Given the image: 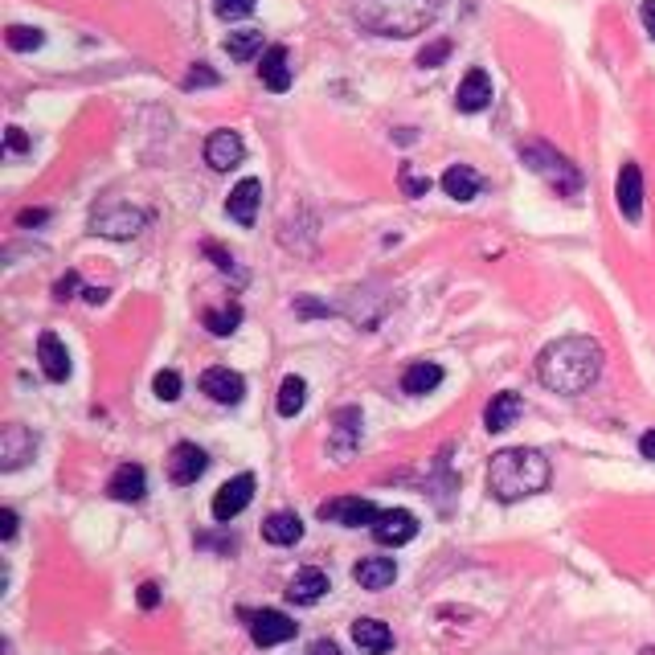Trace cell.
Returning a JSON list of instances; mask_svg holds the SVG:
<instances>
[{"mask_svg":"<svg viewBox=\"0 0 655 655\" xmlns=\"http://www.w3.org/2000/svg\"><path fill=\"white\" fill-rule=\"evenodd\" d=\"M602 344L590 340V336H561L553 344L541 348L537 357V377L545 389L553 393H565V398H574V393H586L598 373H602Z\"/></svg>","mask_w":655,"mask_h":655,"instance_id":"cell-1","label":"cell"},{"mask_svg":"<svg viewBox=\"0 0 655 655\" xmlns=\"http://www.w3.org/2000/svg\"><path fill=\"white\" fill-rule=\"evenodd\" d=\"M549 488V459L533 447H508L488 463V492L500 504L529 500Z\"/></svg>","mask_w":655,"mask_h":655,"instance_id":"cell-2","label":"cell"},{"mask_svg":"<svg viewBox=\"0 0 655 655\" xmlns=\"http://www.w3.org/2000/svg\"><path fill=\"white\" fill-rule=\"evenodd\" d=\"M443 13V0H357L353 17L377 37H414L426 33Z\"/></svg>","mask_w":655,"mask_h":655,"instance_id":"cell-3","label":"cell"},{"mask_svg":"<svg viewBox=\"0 0 655 655\" xmlns=\"http://www.w3.org/2000/svg\"><path fill=\"white\" fill-rule=\"evenodd\" d=\"M520 156H524V164H529L537 177H545L557 193H578L582 189V177H578V168L565 160V156H557L553 148H545V144H529V148H520Z\"/></svg>","mask_w":655,"mask_h":655,"instance_id":"cell-4","label":"cell"},{"mask_svg":"<svg viewBox=\"0 0 655 655\" xmlns=\"http://www.w3.org/2000/svg\"><path fill=\"white\" fill-rule=\"evenodd\" d=\"M144 226H148V213L131 205H111L91 217V234H103V238H136Z\"/></svg>","mask_w":655,"mask_h":655,"instance_id":"cell-5","label":"cell"},{"mask_svg":"<svg viewBox=\"0 0 655 655\" xmlns=\"http://www.w3.org/2000/svg\"><path fill=\"white\" fill-rule=\"evenodd\" d=\"M381 516V508L373 500H361V496H336V500H324L320 504V520H332V524H344V529H361Z\"/></svg>","mask_w":655,"mask_h":655,"instance_id":"cell-6","label":"cell"},{"mask_svg":"<svg viewBox=\"0 0 655 655\" xmlns=\"http://www.w3.org/2000/svg\"><path fill=\"white\" fill-rule=\"evenodd\" d=\"M250 500H254V475L242 471V475L230 479V484L217 488V496H213V520H217V524H230Z\"/></svg>","mask_w":655,"mask_h":655,"instance_id":"cell-7","label":"cell"},{"mask_svg":"<svg viewBox=\"0 0 655 655\" xmlns=\"http://www.w3.org/2000/svg\"><path fill=\"white\" fill-rule=\"evenodd\" d=\"M373 537H377V545H406V541H414L418 537V516L414 512H406V508H385L377 520H373Z\"/></svg>","mask_w":655,"mask_h":655,"instance_id":"cell-8","label":"cell"},{"mask_svg":"<svg viewBox=\"0 0 655 655\" xmlns=\"http://www.w3.org/2000/svg\"><path fill=\"white\" fill-rule=\"evenodd\" d=\"M205 467H209V455L197 443H177V447H172V455H168V479L177 488L197 484V479L205 475Z\"/></svg>","mask_w":655,"mask_h":655,"instance_id":"cell-9","label":"cell"},{"mask_svg":"<svg viewBox=\"0 0 655 655\" xmlns=\"http://www.w3.org/2000/svg\"><path fill=\"white\" fill-rule=\"evenodd\" d=\"M201 393H209L217 406H238L246 393V381H242V373H234L226 365H213L201 373Z\"/></svg>","mask_w":655,"mask_h":655,"instance_id":"cell-10","label":"cell"},{"mask_svg":"<svg viewBox=\"0 0 655 655\" xmlns=\"http://www.w3.org/2000/svg\"><path fill=\"white\" fill-rule=\"evenodd\" d=\"M33 451H37L33 430H25V426H17V422H9L5 430H0V467H5V471L25 467V463L33 459Z\"/></svg>","mask_w":655,"mask_h":655,"instance_id":"cell-11","label":"cell"},{"mask_svg":"<svg viewBox=\"0 0 655 655\" xmlns=\"http://www.w3.org/2000/svg\"><path fill=\"white\" fill-rule=\"evenodd\" d=\"M242 156H246V144H242L238 131H213V136L205 140V164H209L213 172H230V168H238Z\"/></svg>","mask_w":655,"mask_h":655,"instance_id":"cell-12","label":"cell"},{"mask_svg":"<svg viewBox=\"0 0 655 655\" xmlns=\"http://www.w3.org/2000/svg\"><path fill=\"white\" fill-rule=\"evenodd\" d=\"M250 639L258 647H279V643L295 639V623L283 610H258V615H250Z\"/></svg>","mask_w":655,"mask_h":655,"instance_id":"cell-13","label":"cell"},{"mask_svg":"<svg viewBox=\"0 0 655 655\" xmlns=\"http://www.w3.org/2000/svg\"><path fill=\"white\" fill-rule=\"evenodd\" d=\"M492 103V78H488V70H467V78L459 82V91H455V107L459 111H467V115H475V111H484Z\"/></svg>","mask_w":655,"mask_h":655,"instance_id":"cell-14","label":"cell"},{"mask_svg":"<svg viewBox=\"0 0 655 655\" xmlns=\"http://www.w3.org/2000/svg\"><path fill=\"white\" fill-rule=\"evenodd\" d=\"M107 492H111V500H123V504L144 500V492H148V475H144V467H140V463H123V467H115Z\"/></svg>","mask_w":655,"mask_h":655,"instance_id":"cell-15","label":"cell"},{"mask_svg":"<svg viewBox=\"0 0 655 655\" xmlns=\"http://www.w3.org/2000/svg\"><path fill=\"white\" fill-rule=\"evenodd\" d=\"M328 590H332V582H328V574H324V570H316V565H308V570H299V574L287 582V598H291L295 606H312V602H320Z\"/></svg>","mask_w":655,"mask_h":655,"instance_id":"cell-16","label":"cell"},{"mask_svg":"<svg viewBox=\"0 0 655 655\" xmlns=\"http://www.w3.org/2000/svg\"><path fill=\"white\" fill-rule=\"evenodd\" d=\"M615 197H619V209H623L627 222H639L643 217V172H639V164H623Z\"/></svg>","mask_w":655,"mask_h":655,"instance_id":"cell-17","label":"cell"},{"mask_svg":"<svg viewBox=\"0 0 655 655\" xmlns=\"http://www.w3.org/2000/svg\"><path fill=\"white\" fill-rule=\"evenodd\" d=\"M258 201H262V181L246 177V181H238V185H234V193H230V201H226V213L234 217L238 226H254V217H258Z\"/></svg>","mask_w":655,"mask_h":655,"instance_id":"cell-18","label":"cell"},{"mask_svg":"<svg viewBox=\"0 0 655 655\" xmlns=\"http://www.w3.org/2000/svg\"><path fill=\"white\" fill-rule=\"evenodd\" d=\"M357 439H361V410H340L336 414V426H332V455H336V463H348V455H353V447H357Z\"/></svg>","mask_w":655,"mask_h":655,"instance_id":"cell-19","label":"cell"},{"mask_svg":"<svg viewBox=\"0 0 655 655\" xmlns=\"http://www.w3.org/2000/svg\"><path fill=\"white\" fill-rule=\"evenodd\" d=\"M393 578H398V565H393V557H361L353 565V582L361 590H385V586H393Z\"/></svg>","mask_w":655,"mask_h":655,"instance_id":"cell-20","label":"cell"},{"mask_svg":"<svg viewBox=\"0 0 655 655\" xmlns=\"http://www.w3.org/2000/svg\"><path fill=\"white\" fill-rule=\"evenodd\" d=\"M37 361H41V373H46L50 381H66V377H70V353H66V344H62L54 332H41V340H37Z\"/></svg>","mask_w":655,"mask_h":655,"instance_id":"cell-21","label":"cell"},{"mask_svg":"<svg viewBox=\"0 0 655 655\" xmlns=\"http://www.w3.org/2000/svg\"><path fill=\"white\" fill-rule=\"evenodd\" d=\"M353 643L361 647V655H385L393 647V631L381 619H357L353 623Z\"/></svg>","mask_w":655,"mask_h":655,"instance_id":"cell-22","label":"cell"},{"mask_svg":"<svg viewBox=\"0 0 655 655\" xmlns=\"http://www.w3.org/2000/svg\"><path fill=\"white\" fill-rule=\"evenodd\" d=\"M439 385H443V365H434V361H414L402 373V393H410V398H422V393L439 389Z\"/></svg>","mask_w":655,"mask_h":655,"instance_id":"cell-23","label":"cell"},{"mask_svg":"<svg viewBox=\"0 0 655 655\" xmlns=\"http://www.w3.org/2000/svg\"><path fill=\"white\" fill-rule=\"evenodd\" d=\"M303 537V520L295 512H275L262 520V541L267 545H295Z\"/></svg>","mask_w":655,"mask_h":655,"instance_id":"cell-24","label":"cell"},{"mask_svg":"<svg viewBox=\"0 0 655 655\" xmlns=\"http://www.w3.org/2000/svg\"><path fill=\"white\" fill-rule=\"evenodd\" d=\"M258 78L271 86V91H287L291 86V58H287V50L283 46H271L267 54H262V66H258Z\"/></svg>","mask_w":655,"mask_h":655,"instance_id":"cell-25","label":"cell"},{"mask_svg":"<svg viewBox=\"0 0 655 655\" xmlns=\"http://www.w3.org/2000/svg\"><path fill=\"white\" fill-rule=\"evenodd\" d=\"M479 189H484V181H479V172L467 168V164H451L443 172V193L455 197V201H471Z\"/></svg>","mask_w":655,"mask_h":655,"instance_id":"cell-26","label":"cell"},{"mask_svg":"<svg viewBox=\"0 0 655 655\" xmlns=\"http://www.w3.org/2000/svg\"><path fill=\"white\" fill-rule=\"evenodd\" d=\"M520 410H524L520 393H496V398L488 402V410H484V422H488L492 434H500V430H508L520 418Z\"/></svg>","mask_w":655,"mask_h":655,"instance_id":"cell-27","label":"cell"},{"mask_svg":"<svg viewBox=\"0 0 655 655\" xmlns=\"http://www.w3.org/2000/svg\"><path fill=\"white\" fill-rule=\"evenodd\" d=\"M226 54L234 62H250L254 54H262V29H238L226 37Z\"/></svg>","mask_w":655,"mask_h":655,"instance_id":"cell-28","label":"cell"},{"mask_svg":"<svg viewBox=\"0 0 655 655\" xmlns=\"http://www.w3.org/2000/svg\"><path fill=\"white\" fill-rule=\"evenodd\" d=\"M303 402H308V381H303V377H283V385H279V414L295 418L303 410Z\"/></svg>","mask_w":655,"mask_h":655,"instance_id":"cell-29","label":"cell"},{"mask_svg":"<svg viewBox=\"0 0 655 655\" xmlns=\"http://www.w3.org/2000/svg\"><path fill=\"white\" fill-rule=\"evenodd\" d=\"M238 324H242V308H238V303H230V308H209V312H205V328H209L213 336H230V332H238Z\"/></svg>","mask_w":655,"mask_h":655,"instance_id":"cell-30","label":"cell"},{"mask_svg":"<svg viewBox=\"0 0 655 655\" xmlns=\"http://www.w3.org/2000/svg\"><path fill=\"white\" fill-rule=\"evenodd\" d=\"M5 41H9V50H17V54H29V50H41V41H46V33H41V29H33V25H9Z\"/></svg>","mask_w":655,"mask_h":655,"instance_id":"cell-31","label":"cell"},{"mask_svg":"<svg viewBox=\"0 0 655 655\" xmlns=\"http://www.w3.org/2000/svg\"><path fill=\"white\" fill-rule=\"evenodd\" d=\"M152 389H156L160 402H177L181 398V373L177 369H160L156 381H152Z\"/></svg>","mask_w":655,"mask_h":655,"instance_id":"cell-32","label":"cell"},{"mask_svg":"<svg viewBox=\"0 0 655 655\" xmlns=\"http://www.w3.org/2000/svg\"><path fill=\"white\" fill-rule=\"evenodd\" d=\"M451 58V41L447 37H439V41H430V46L418 54V66L422 70H430V66H439V62H447Z\"/></svg>","mask_w":655,"mask_h":655,"instance_id":"cell-33","label":"cell"},{"mask_svg":"<svg viewBox=\"0 0 655 655\" xmlns=\"http://www.w3.org/2000/svg\"><path fill=\"white\" fill-rule=\"evenodd\" d=\"M213 13L222 21H238V17L254 13V0H213Z\"/></svg>","mask_w":655,"mask_h":655,"instance_id":"cell-34","label":"cell"},{"mask_svg":"<svg viewBox=\"0 0 655 655\" xmlns=\"http://www.w3.org/2000/svg\"><path fill=\"white\" fill-rule=\"evenodd\" d=\"M402 189H406V197H426L430 193V177H418L410 164H402Z\"/></svg>","mask_w":655,"mask_h":655,"instance_id":"cell-35","label":"cell"},{"mask_svg":"<svg viewBox=\"0 0 655 655\" xmlns=\"http://www.w3.org/2000/svg\"><path fill=\"white\" fill-rule=\"evenodd\" d=\"M197 86H217V74H213L205 62H197V66L185 74V91H197Z\"/></svg>","mask_w":655,"mask_h":655,"instance_id":"cell-36","label":"cell"},{"mask_svg":"<svg viewBox=\"0 0 655 655\" xmlns=\"http://www.w3.org/2000/svg\"><path fill=\"white\" fill-rule=\"evenodd\" d=\"M205 254L213 258V267L222 271V275H230V271H234V254H230V250H222L217 242H205Z\"/></svg>","mask_w":655,"mask_h":655,"instance_id":"cell-37","label":"cell"},{"mask_svg":"<svg viewBox=\"0 0 655 655\" xmlns=\"http://www.w3.org/2000/svg\"><path fill=\"white\" fill-rule=\"evenodd\" d=\"M295 312H299V316H332L328 303H320V299H312V295H299V299H295Z\"/></svg>","mask_w":655,"mask_h":655,"instance_id":"cell-38","label":"cell"},{"mask_svg":"<svg viewBox=\"0 0 655 655\" xmlns=\"http://www.w3.org/2000/svg\"><path fill=\"white\" fill-rule=\"evenodd\" d=\"M74 291H78V275L74 271H66L62 279H58V287H54V295L66 303V299H74Z\"/></svg>","mask_w":655,"mask_h":655,"instance_id":"cell-39","label":"cell"},{"mask_svg":"<svg viewBox=\"0 0 655 655\" xmlns=\"http://www.w3.org/2000/svg\"><path fill=\"white\" fill-rule=\"evenodd\" d=\"M0 537H5V541L17 537V512L13 508H0Z\"/></svg>","mask_w":655,"mask_h":655,"instance_id":"cell-40","label":"cell"},{"mask_svg":"<svg viewBox=\"0 0 655 655\" xmlns=\"http://www.w3.org/2000/svg\"><path fill=\"white\" fill-rule=\"evenodd\" d=\"M140 606H144V610L160 606V586H156V582H144V586H140Z\"/></svg>","mask_w":655,"mask_h":655,"instance_id":"cell-41","label":"cell"},{"mask_svg":"<svg viewBox=\"0 0 655 655\" xmlns=\"http://www.w3.org/2000/svg\"><path fill=\"white\" fill-rule=\"evenodd\" d=\"M46 217H50L46 209H21V213H17V226H41Z\"/></svg>","mask_w":655,"mask_h":655,"instance_id":"cell-42","label":"cell"},{"mask_svg":"<svg viewBox=\"0 0 655 655\" xmlns=\"http://www.w3.org/2000/svg\"><path fill=\"white\" fill-rule=\"evenodd\" d=\"M9 152H29V136L21 127H9Z\"/></svg>","mask_w":655,"mask_h":655,"instance_id":"cell-43","label":"cell"},{"mask_svg":"<svg viewBox=\"0 0 655 655\" xmlns=\"http://www.w3.org/2000/svg\"><path fill=\"white\" fill-rule=\"evenodd\" d=\"M639 17H643V25H647V33L655 37V0H643V9H639Z\"/></svg>","mask_w":655,"mask_h":655,"instance_id":"cell-44","label":"cell"},{"mask_svg":"<svg viewBox=\"0 0 655 655\" xmlns=\"http://www.w3.org/2000/svg\"><path fill=\"white\" fill-rule=\"evenodd\" d=\"M639 455L655 463V430H647V434H643V439H639Z\"/></svg>","mask_w":655,"mask_h":655,"instance_id":"cell-45","label":"cell"},{"mask_svg":"<svg viewBox=\"0 0 655 655\" xmlns=\"http://www.w3.org/2000/svg\"><path fill=\"white\" fill-rule=\"evenodd\" d=\"M308 655H340V647H336V643H328V639H320V643H312V647H308Z\"/></svg>","mask_w":655,"mask_h":655,"instance_id":"cell-46","label":"cell"},{"mask_svg":"<svg viewBox=\"0 0 655 655\" xmlns=\"http://www.w3.org/2000/svg\"><path fill=\"white\" fill-rule=\"evenodd\" d=\"M82 295H86V303H103L107 299V287H86Z\"/></svg>","mask_w":655,"mask_h":655,"instance_id":"cell-47","label":"cell"}]
</instances>
